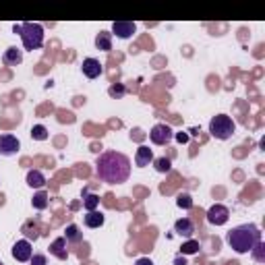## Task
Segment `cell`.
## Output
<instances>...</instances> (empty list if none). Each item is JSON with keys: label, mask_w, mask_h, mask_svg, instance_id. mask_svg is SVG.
<instances>
[{"label": "cell", "mask_w": 265, "mask_h": 265, "mask_svg": "<svg viewBox=\"0 0 265 265\" xmlns=\"http://www.w3.org/2000/svg\"><path fill=\"white\" fill-rule=\"evenodd\" d=\"M95 176L106 185H123L131 176V160L120 151H104L97 155Z\"/></svg>", "instance_id": "6da1fadb"}, {"label": "cell", "mask_w": 265, "mask_h": 265, "mask_svg": "<svg viewBox=\"0 0 265 265\" xmlns=\"http://www.w3.org/2000/svg\"><path fill=\"white\" fill-rule=\"evenodd\" d=\"M226 242L238 253V255H244V253H251L253 247L257 242H261V230L255 226V224H242V226H236L228 232L226 236Z\"/></svg>", "instance_id": "7a4b0ae2"}, {"label": "cell", "mask_w": 265, "mask_h": 265, "mask_svg": "<svg viewBox=\"0 0 265 265\" xmlns=\"http://www.w3.org/2000/svg\"><path fill=\"white\" fill-rule=\"evenodd\" d=\"M13 31L21 35V42H23V48L25 50H37L44 46V27L39 23H15L13 25Z\"/></svg>", "instance_id": "3957f363"}, {"label": "cell", "mask_w": 265, "mask_h": 265, "mask_svg": "<svg viewBox=\"0 0 265 265\" xmlns=\"http://www.w3.org/2000/svg\"><path fill=\"white\" fill-rule=\"evenodd\" d=\"M234 131H236V125H234V120L228 114H218V116H214V118L209 120V133H211V137H216L220 141L230 139L234 135Z\"/></svg>", "instance_id": "277c9868"}, {"label": "cell", "mask_w": 265, "mask_h": 265, "mask_svg": "<svg viewBox=\"0 0 265 265\" xmlns=\"http://www.w3.org/2000/svg\"><path fill=\"white\" fill-rule=\"evenodd\" d=\"M230 220V209L222 203H216L207 209V222L211 226H224Z\"/></svg>", "instance_id": "5b68a950"}, {"label": "cell", "mask_w": 265, "mask_h": 265, "mask_svg": "<svg viewBox=\"0 0 265 265\" xmlns=\"http://www.w3.org/2000/svg\"><path fill=\"white\" fill-rule=\"evenodd\" d=\"M149 139L153 145H168L174 139V131L168 125H155L149 131Z\"/></svg>", "instance_id": "8992f818"}, {"label": "cell", "mask_w": 265, "mask_h": 265, "mask_svg": "<svg viewBox=\"0 0 265 265\" xmlns=\"http://www.w3.org/2000/svg\"><path fill=\"white\" fill-rule=\"evenodd\" d=\"M19 149H21V141H19L15 135H11V133L0 135V155L11 157V155H15Z\"/></svg>", "instance_id": "52a82bcc"}, {"label": "cell", "mask_w": 265, "mask_h": 265, "mask_svg": "<svg viewBox=\"0 0 265 265\" xmlns=\"http://www.w3.org/2000/svg\"><path fill=\"white\" fill-rule=\"evenodd\" d=\"M135 31H137V25L133 21H114L112 23V33H116V37H120V39L133 37Z\"/></svg>", "instance_id": "ba28073f"}, {"label": "cell", "mask_w": 265, "mask_h": 265, "mask_svg": "<svg viewBox=\"0 0 265 265\" xmlns=\"http://www.w3.org/2000/svg\"><path fill=\"white\" fill-rule=\"evenodd\" d=\"M31 255H33V249H31V242H29V240H17V242L13 244V257H15L17 261L25 263V261L31 259Z\"/></svg>", "instance_id": "9c48e42d"}, {"label": "cell", "mask_w": 265, "mask_h": 265, "mask_svg": "<svg viewBox=\"0 0 265 265\" xmlns=\"http://www.w3.org/2000/svg\"><path fill=\"white\" fill-rule=\"evenodd\" d=\"M67 238L65 236H58V238H54L52 240V244H50V255H54L56 259H60V261H67L69 259V251H67Z\"/></svg>", "instance_id": "30bf717a"}, {"label": "cell", "mask_w": 265, "mask_h": 265, "mask_svg": "<svg viewBox=\"0 0 265 265\" xmlns=\"http://www.w3.org/2000/svg\"><path fill=\"white\" fill-rule=\"evenodd\" d=\"M101 73H104V67L97 58H85L83 60V75L87 79H97Z\"/></svg>", "instance_id": "8fae6325"}, {"label": "cell", "mask_w": 265, "mask_h": 265, "mask_svg": "<svg viewBox=\"0 0 265 265\" xmlns=\"http://www.w3.org/2000/svg\"><path fill=\"white\" fill-rule=\"evenodd\" d=\"M3 63H5L7 67H19V65L23 63V52H21L19 48H15V46L7 48L5 56H3Z\"/></svg>", "instance_id": "7c38bea8"}, {"label": "cell", "mask_w": 265, "mask_h": 265, "mask_svg": "<svg viewBox=\"0 0 265 265\" xmlns=\"http://www.w3.org/2000/svg\"><path fill=\"white\" fill-rule=\"evenodd\" d=\"M153 162V151L147 147V145H141L139 149H137V153H135V164L139 166V168H145V166H149Z\"/></svg>", "instance_id": "4fadbf2b"}, {"label": "cell", "mask_w": 265, "mask_h": 265, "mask_svg": "<svg viewBox=\"0 0 265 265\" xmlns=\"http://www.w3.org/2000/svg\"><path fill=\"white\" fill-rule=\"evenodd\" d=\"M174 232H176L178 236L191 238V236H193V232H195V226H193V222H191L189 218H180V220H176V222H174Z\"/></svg>", "instance_id": "5bb4252c"}, {"label": "cell", "mask_w": 265, "mask_h": 265, "mask_svg": "<svg viewBox=\"0 0 265 265\" xmlns=\"http://www.w3.org/2000/svg\"><path fill=\"white\" fill-rule=\"evenodd\" d=\"M104 220H106V218H104V214L95 209V211H87L83 222H85V226H87V228H101V226H104Z\"/></svg>", "instance_id": "9a60e30c"}, {"label": "cell", "mask_w": 265, "mask_h": 265, "mask_svg": "<svg viewBox=\"0 0 265 265\" xmlns=\"http://www.w3.org/2000/svg\"><path fill=\"white\" fill-rule=\"evenodd\" d=\"M95 46L101 52H110L112 50V33L110 31H99L95 35Z\"/></svg>", "instance_id": "2e32d148"}, {"label": "cell", "mask_w": 265, "mask_h": 265, "mask_svg": "<svg viewBox=\"0 0 265 265\" xmlns=\"http://www.w3.org/2000/svg\"><path fill=\"white\" fill-rule=\"evenodd\" d=\"M27 185L31 189H44L46 187V176L39 170H29L27 172Z\"/></svg>", "instance_id": "e0dca14e"}, {"label": "cell", "mask_w": 265, "mask_h": 265, "mask_svg": "<svg viewBox=\"0 0 265 265\" xmlns=\"http://www.w3.org/2000/svg\"><path fill=\"white\" fill-rule=\"evenodd\" d=\"M65 238H67V242H81L83 240V232L79 230L77 224H69L67 230H65Z\"/></svg>", "instance_id": "ac0fdd59"}, {"label": "cell", "mask_w": 265, "mask_h": 265, "mask_svg": "<svg viewBox=\"0 0 265 265\" xmlns=\"http://www.w3.org/2000/svg\"><path fill=\"white\" fill-rule=\"evenodd\" d=\"M153 168L160 174H168L172 170V162L168 160V157H157V160H153Z\"/></svg>", "instance_id": "d6986e66"}, {"label": "cell", "mask_w": 265, "mask_h": 265, "mask_svg": "<svg viewBox=\"0 0 265 265\" xmlns=\"http://www.w3.org/2000/svg\"><path fill=\"white\" fill-rule=\"evenodd\" d=\"M48 199H50V197H48V193H46V191H39V193H35V195H33V201H31V203H33V207H35V209H39V211H42V209H46V207H48V203H50Z\"/></svg>", "instance_id": "ffe728a7"}, {"label": "cell", "mask_w": 265, "mask_h": 265, "mask_svg": "<svg viewBox=\"0 0 265 265\" xmlns=\"http://www.w3.org/2000/svg\"><path fill=\"white\" fill-rule=\"evenodd\" d=\"M97 205H99V197H97V195H93V193L83 195V207H85L87 211H95Z\"/></svg>", "instance_id": "44dd1931"}, {"label": "cell", "mask_w": 265, "mask_h": 265, "mask_svg": "<svg viewBox=\"0 0 265 265\" xmlns=\"http://www.w3.org/2000/svg\"><path fill=\"white\" fill-rule=\"evenodd\" d=\"M199 253V242L197 240H187L182 247H180V255L187 257V255H195Z\"/></svg>", "instance_id": "7402d4cb"}, {"label": "cell", "mask_w": 265, "mask_h": 265, "mask_svg": "<svg viewBox=\"0 0 265 265\" xmlns=\"http://www.w3.org/2000/svg\"><path fill=\"white\" fill-rule=\"evenodd\" d=\"M125 93H127V87H125L123 83H112V85L108 87V95H110V97H114V99L123 97Z\"/></svg>", "instance_id": "603a6c76"}, {"label": "cell", "mask_w": 265, "mask_h": 265, "mask_svg": "<svg viewBox=\"0 0 265 265\" xmlns=\"http://www.w3.org/2000/svg\"><path fill=\"white\" fill-rule=\"evenodd\" d=\"M31 139H35V141H46V139H48V129H46L44 125H35V127L31 129Z\"/></svg>", "instance_id": "cb8c5ba5"}, {"label": "cell", "mask_w": 265, "mask_h": 265, "mask_svg": "<svg viewBox=\"0 0 265 265\" xmlns=\"http://www.w3.org/2000/svg\"><path fill=\"white\" fill-rule=\"evenodd\" d=\"M176 205H178L180 209H191V207H193V197H191L189 193H180V195L176 197Z\"/></svg>", "instance_id": "d4e9b609"}, {"label": "cell", "mask_w": 265, "mask_h": 265, "mask_svg": "<svg viewBox=\"0 0 265 265\" xmlns=\"http://www.w3.org/2000/svg\"><path fill=\"white\" fill-rule=\"evenodd\" d=\"M251 253H253V259H255V261L263 263V261H265V244H263V240H261V242H257V244L253 247V251H251Z\"/></svg>", "instance_id": "484cf974"}, {"label": "cell", "mask_w": 265, "mask_h": 265, "mask_svg": "<svg viewBox=\"0 0 265 265\" xmlns=\"http://www.w3.org/2000/svg\"><path fill=\"white\" fill-rule=\"evenodd\" d=\"M23 234L27 236V238H37L39 236V232H37V224H33V228H31V224H25V228H23Z\"/></svg>", "instance_id": "4316f807"}, {"label": "cell", "mask_w": 265, "mask_h": 265, "mask_svg": "<svg viewBox=\"0 0 265 265\" xmlns=\"http://www.w3.org/2000/svg\"><path fill=\"white\" fill-rule=\"evenodd\" d=\"M29 263L31 265H48V259H46V255H31Z\"/></svg>", "instance_id": "83f0119b"}, {"label": "cell", "mask_w": 265, "mask_h": 265, "mask_svg": "<svg viewBox=\"0 0 265 265\" xmlns=\"http://www.w3.org/2000/svg\"><path fill=\"white\" fill-rule=\"evenodd\" d=\"M174 137H176L178 143H189V133H185V131H182V133H176Z\"/></svg>", "instance_id": "f1b7e54d"}, {"label": "cell", "mask_w": 265, "mask_h": 265, "mask_svg": "<svg viewBox=\"0 0 265 265\" xmlns=\"http://www.w3.org/2000/svg\"><path fill=\"white\" fill-rule=\"evenodd\" d=\"M135 265H153V261H151V259H147V257H141V259H137V261H135Z\"/></svg>", "instance_id": "f546056e"}, {"label": "cell", "mask_w": 265, "mask_h": 265, "mask_svg": "<svg viewBox=\"0 0 265 265\" xmlns=\"http://www.w3.org/2000/svg\"><path fill=\"white\" fill-rule=\"evenodd\" d=\"M174 265H187L185 257H182V255H180V257H176V259H174Z\"/></svg>", "instance_id": "4dcf8cb0"}, {"label": "cell", "mask_w": 265, "mask_h": 265, "mask_svg": "<svg viewBox=\"0 0 265 265\" xmlns=\"http://www.w3.org/2000/svg\"><path fill=\"white\" fill-rule=\"evenodd\" d=\"M0 265H5V263H3V261H0Z\"/></svg>", "instance_id": "1f68e13d"}]
</instances>
